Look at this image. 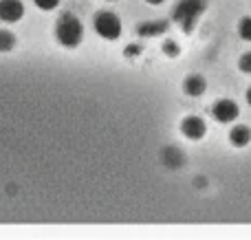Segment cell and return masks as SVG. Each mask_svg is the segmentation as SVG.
Here are the masks:
<instances>
[{"label": "cell", "mask_w": 251, "mask_h": 240, "mask_svg": "<svg viewBox=\"0 0 251 240\" xmlns=\"http://www.w3.org/2000/svg\"><path fill=\"white\" fill-rule=\"evenodd\" d=\"M55 38H57V42L66 48L77 47L84 38V26H82V22H79V18L73 16V13H62L55 24Z\"/></svg>", "instance_id": "cell-1"}, {"label": "cell", "mask_w": 251, "mask_h": 240, "mask_svg": "<svg viewBox=\"0 0 251 240\" xmlns=\"http://www.w3.org/2000/svg\"><path fill=\"white\" fill-rule=\"evenodd\" d=\"M207 9V0H181L174 7V22L181 26L185 33H192L196 26V22L201 20V16Z\"/></svg>", "instance_id": "cell-2"}, {"label": "cell", "mask_w": 251, "mask_h": 240, "mask_svg": "<svg viewBox=\"0 0 251 240\" xmlns=\"http://www.w3.org/2000/svg\"><path fill=\"white\" fill-rule=\"evenodd\" d=\"M95 31L104 40H117L122 35V22H119V18L115 13L101 11L95 16Z\"/></svg>", "instance_id": "cell-3"}, {"label": "cell", "mask_w": 251, "mask_h": 240, "mask_svg": "<svg viewBox=\"0 0 251 240\" xmlns=\"http://www.w3.org/2000/svg\"><path fill=\"white\" fill-rule=\"evenodd\" d=\"M238 113H240L238 106H236L231 99H221V101H216V104L212 106L214 119L221 121V123H231L236 117H238Z\"/></svg>", "instance_id": "cell-4"}, {"label": "cell", "mask_w": 251, "mask_h": 240, "mask_svg": "<svg viewBox=\"0 0 251 240\" xmlns=\"http://www.w3.org/2000/svg\"><path fill=\"white\" fill-rule=\"evenodd\" d=\"M25 16V4L20 0H0V20L18 22Z\"/></svg>", "instance_id": "cell-5"}, {"label": "cell", "mask_w": 251, "mask_h": 240, "mask_svg": "<svg viewBox=\"0 0 251 240\" xmlns=\"http://www.w3.org/2000/svg\"><path fill=\"white\" fill-rule=\"evenodd\" d=\"M205 130H207V128H205V121L199 117H187V119H183V123H181V132L192 141L203 139Z\"/></svg>", "instance_id": "cell-6"}, {"label": "cell", "mask_w": 251, "mask_h": 240, "mask_svg": "<svg viewBox=\"0 0 251 240\" xmlns=\"http://www.w3.org/2000/svg\"><path fill=\"white\" fill-rule=\"evenodd\" d=\"M168 22L165 20H150V22H141V24L137 26L139 35H143V38H154V35H161L168 31Z\"/></svg>", "instance_id": "cell-7"}, {"label": "cell", "mask_w": 251, "mask_h": 240, "mask_svg": "<svg viewBox=\"0 0 251 240\" xmlns=\"http://www.w3.org/2000/svg\"><path fill=\"white\" fill-rule=\"evenodd\" d=\"M183 88H185V93L190 97H201L205 93V88H207V84H205V79L201 75H190L185 79V84H183Z\"/></svg>", "instance_id": "cell-8"}, {"label": "cell", "mask_w": 251, "mask_h": 240, "mask_svg": "<svg viewBox=\"0 0 251 240\" xmlns=\"http://www.w3.org/2000/svg\"><path fill=\"white\" fill-rule=\"evenodd\" d=\"M229 141H231V145H236V148H245V145H249V141H251V130L247 126H236L234 130L229 132Z\"/></svg>", "instance_id": "cell-9"}, {"label": "cell", "mask_w": 251, "mask_h": 240, "mask_svg": "<svg viewBox=\"0 0 251 240\" xmlns=\"http://www.w3.org/2000/svg\"><path fill=\"white\" fill-rule=\"evenodd\" d=\"M13 44H16V38H13L9 31H0V51H2V53L11 51Z\"/></svg>", "instance_id": "cell-10"}, {"label": "cell", "mask_w": 251, "mask_h": 240, "mask_svg": "<svg viewBox=\"0 0 251 240\" xmlns=\"http://www.w3.org/2000/svg\"><path fill=\"white\" fill-rule=\"evenodd\" d=\"M238 35L245 42H251V18H243L238 22Z\"/></svg>", "instance_id": "cell-11"}, {"label": "cell", "mask_w": 251, "mask_h": 240, "mask_svg": "<svg viewBox=\"0 0 251 240\" xmlns=\"http://www.w3.org/2000/svg\"><path fill=\"white\" fill-rule=\"evenodd\" d=\"M238 69L243 71V73H251V53H245L243 57H240L238 60Z\"/></svg>", "instance_id": "cell-12"}, {"label": "cell", "mask_w": 251, "mask_h": 240, "mask_svg": "<svg viewBox=\"0 0 251 240\" xmlns=\"http://www.w3.org/2000/svg\"><path fill=\"white\" fill-rule=\"evenodd\" d=\"M35 4L40 9H44V11H51V9H55L60 4V0H35Z\"/></svg>", "instance_id": "cell-13"}, {"label": "cell", "mask_w": 251, "mask_h": 240, "mask_svg": "<svg viewBox=\"0 0 251 240\" xmlns=\"http://www.w3.org/2000/svg\"><path fill=\"white\" fill-rule=\"evenodd\" d=\"M163 53H165V55H170V57H176V55H178L176 42H165V44H163Z\"/></svg>", "instance_id": "cell-14"}, {"label": "cell", "mask_w": 251, "mask_h": 240, "mask_svg": "<svg viewBox=\"0 0 251 240\" xmlns=\"http://www.w3.org/2000/svg\"><path fill=\"white\" fill-rule=\"evenodd\" d=\"M148 4H161V2H165V0H146Z\"/></svg>", "instance_id": "cell-15"}, {"label": "cell", "mask_w": 251, "mask_h": 240, "mask_svg": "<svg viewBox=\"0 0 251 240\" xmlns=\"http://www.w3.org/2000/svg\"><path fill=\"white\" fill-rule=\"evenodd\" d=\"M247 101H249V106H251V88L247 91Z\"/></svg>", "instance_id": "cell-16"}, {"label": "cell", "mask_w": 251, "mask_h": 240, "mask_svg": "<svg viewBox=\"0 0 251 240\" xmlns=\"http://www.w3.org/2000/svg\"><path fill=\"white\" fill-rule=\"evenodd\" d=\"M110 2H113V0H110Z\"/></svg>", "instance_id": "cell-17"}]
</instances>
